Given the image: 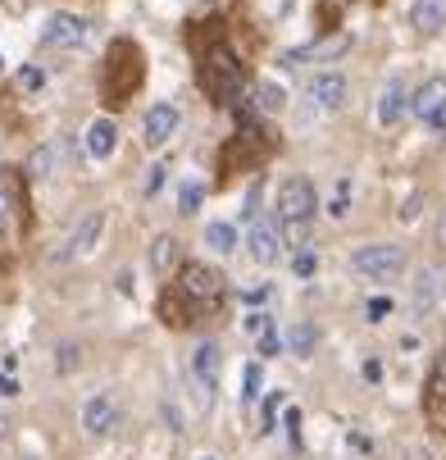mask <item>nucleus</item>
<instances>
[{
	"label": "nucleus",
	"instance_id": "nucleus-35",
	"mask_svg": "<svg viewBox=\"0 0 446 460\" xmlns=\"http://www.w3.org/2000/svg\"><path fill=\"white\" fill-rule=\"evenodd\" d=\"M269 296H274V288H269V283H260V288H246V296H241V301H246V305H269Z\"/></svg>",
	"mask_w": 446,
	"mask_h": 460
},
{
	"label": "nucleus",
	"instance_id": "nucleus-38",
	"mask_svg": "<svg viewBox=\"0 0 446 460\" xmlns=\"http://www.w3.org/2000/svg\"><path fill=\"white\" fill-rule=\"evenodd\" d=\"M164 173H169L164 164H151V173H146V196H155V191L164 187Z\"/></svg>",
	"mask_w": 446,
	"mask_h": 460
},
{
	"label": "nucleus",
	"instance_id": "nucleus-10",
	"mask_svg": "<svg viewBox=\"0 0 446 460\" xmlns=\"http://www.w3.org/2000/svg\"><path fill=\"white\" fill-rule=\"evenodd\" d=\"M246 251H250V260H255L260 270L278 265V255H283V233H278V224H274V219H255V224H250V237H246Z\"/></svg>",
	"mask_w": 446,
	"mask_h": 460
},
{
	"label": "nucleus",
	"instance_id": "nucleus-6",
	"mask_svg": "<svg viewBox=\"0 0 446 460\" xmlns=\"http://www.w3.org/2000/svg\"><path fill=\"white\" fill-rule=\"evenodd\" d=\"M219 365H223V351L219 342H201L187 360V383L197 387V411H210L214 402V387H219Z\"/></svg>",
	"mask_w": 446,
	"mask_h": 460
},
{
	"label": "nucleus",
	"instance_id": "nucleus-21",
	"mask_svg": "<svg viewBox=\"0 0 446 460\" xmlns=\"http://www.w3.org/2000/svg\"><path fill=\"white\" fill-rule=\"evenodd\" d=\"M410 28L424 32V37L442 32L446 28V0H415L410 5Z\"/></svg>",
	"mask_w": 446,
	"mask_h": 460
},
{
	"label": "nucleus",
	"instance_id": "nucleus-7",
	"mask_svg": "<svg viewBox=\"0 0 446 460\" xmlns=\"http://www.w3.org/2000/svg\"><path fill=\"white\" fill-rule=\"evenodd\" d=\"M314 210H319L314 182H310L305 173H292V178L278 187V215H283V224H301V228H310Z\"/></svg>",
	"mask_w": 446,
	"mask_h": 460
},
{
	"label": "nucleus",
	"instance_id": "nucleus-44",
	"mask_svg": "<svg viewBox=\"0 0 446 460\" xmlns=\"http://www.w3.org/2000/svg\"><path fill=\"white\" fill-rule=\"evenodd\" d=\"M10 433V415H5V402H0V438Z\"/></svg>",
	"mask_w": 446,
	"mask_h": 460
},
{
	"label": "nucleus",
	"instance_id": "nucleus-34",
	"mask_svg": "<svg viewBox=\"0 0 446 460\" xmlns=\"http://www.w3.org/2000/svg\"><path fill=\"white\" fill-rule=\"evenodd\" d=\"M292 270H296V279H310V274H314V251H296Z\"/></svg>",
	"mask_w": 446,
	"mask_h": 460
},
{
	"label": "nucleus",
	"instance_id": "nucleus-23",
	"mask_svg": "<svg viewBox=\"0 0 446 460\" xmlns=\"http://www.w3.org/2000/svg\"><path fill=\"white\" fill-rule=\"evenodd\" d=\"M178 265H182L178 237H173V233H160V237L151 242V270H155V274H173Z\"/></svg>",
	"mask_w": 446,
	"mask_h": 460
},
{
	"label": "nucleus",
	"instance_id": "nucleus-22",
	"mask_svg": "<svg viewBox=\"0 0 446 460\" xmlns=\"http://www.w3.org/2000/svg\"><path fill=\"white\" fill-rule=\"evenodd\" d=\"M246 333L255 338V347H260V356H278V347H283V338H278V323H274V314H250L246 319Z\"/></svg>",
	"mask_w": 446,
	"mask_h": 460
},
{
	"label": "nucleus",
	"instance_id": "nucleus-5",
	"mask_svg": "<svg viewBox=\"0 0 446 460\" xmlns=\"http://www.w3.org/2000/svg\"><path fill=\"white\" fill-rule=\"evenodd\" d=\"M351 270L369 283H397L406 274V251L397 242H369L351 251Z\"/></svg>",
	"mask_w": 446,
	"mask_h": 460
},
{
	"label": "nucleus",
	"instance_id": "nucleus-29",
	"mask_svg": "<svg viewBox=\"0 0 446 460\" xmlns=\"http://www.w3.org/2000/svg\"><path fill=\"white\" fill-rule=\"evenodd\" d=\"M50 164H55V151H50V146H37V151H32V160H28V169H23V178L46 182V178H50Z\"/></svg>",
	"mask_w": 446,
	"mask_h": 460
},
{
	"label": "nucleus",
	"instance_id": "nucleus-13",
	"mask_svg": "<svg viewBox=\"0 0 446 460\" xmlns=\"http://www.w3.org/2000/svg\"><path fill=\"white\" fill-rule=\"evenodd\" d=\"M346 92H351V83H346V74H337V69H324V74L310 78V101H314L319 110H328V114L346 105Z\"/></svg>",
	"mask_w": 446,
	"mask_h": 460
},
{
	"label": "nucleus",
	"instance_id": "nucleus-17",
	"mask_svg": "<svg viewBox=\"0 0 446 460\" xmlns=\"http://www.w3.org/2000/svg\"><path fill=\"white\" fill-rule=\"evenodd\" d=\"M101 233H105V215L101 210H87L83 215V224L64 237V251H59V260H74V255H87L96 242H101Z\"/></svg>",
	"mask_w": 446,
	"mask_h": 460
},
{
	"label": "nucleus",
	"instance_id": "nucleus-28",
	"mask_svg": "<svg viewBox=\"0 0 446 460\" xmlns=\"http://www.w3.org/2000/svg\"><path fill=\"white\" fill-rule=\"evenodd\" d=\"M206 206V187L201 182H182L178 187V215H197Z\"/></svg>",
	"mask_w": 446,
	"mask_h": 460
},
{
	"label": "nucleus",
	"instance_id": "nucleus-37",
	"mask_svg": "<svg viewBox=\"0 0 446 460\" xmlns=\"http://www.w3.org/2000/svg\"><path fill=\"white\" fill-rule=\"evenodd\" d=\"M59 356H64V360H59V374H69L74 365H83V351H78V347H59Z\"/></svg>",
	"mask_w": 446,
	"mask_h": 460
},
{
	"label": "nucleus",
	"instance_id": "nucleus-2",
	"mask_svg": "<svg viewBox=\"0 0 446 460\" xmlns=\"http://www.w3.org/2000/svg\"><path fill=\"white\" fill-rule=\"evenodd\" d=\"M223 305H228V283L214 265H201V260H182L173 270V283L155 301L169 328H206L223 314Z\"/></svg>",
	"mask_w": 446,
	"mask_h": 460
},
{
	"label": "nucleus",
	"instance_id": "nucleus-30",
	"mask_svg": "<svg viewBox=\"0 0 446 460\" xmlns=\"http://www.w3.org/2000/svg\"><path fill=\"white\" fill-rule=\"evenodd\" d=\"M260 387H265V360H250L246 374H241V397L255 402V397H260Z\"/></svg>",
	"mask_w": 446,
	"mask_h": 460
},
{
	"label": "nucleus",
	"instance_id": "nucleus-40",
	"mask_svg": "<svg viewBox=\"0 0 446 460\" xmlns=\"http://www.w3.org/2000/svg\"><path fill=\"white\" fill-rule=\"evenodd\" d=\"M360 374H364L369 383H378V378H382V365H378V360H364V365H360Z\"/></svg>",
	"mask_w": 446,
	"mask_h": 460
},
{
	"label": "nucleus",
	"instance_id": "nucleus-19",
	"mask_svg": "<svg viewBox=\"0 0 446 460\" xmlns=\"http://www.w3.org/2000/svg\"><path fill=\"white\" fill-rule=\"evenodd\" d=\"M406 101H410V92H406V74H392V78H388V87H382V96H378V123H382V128L401 123Z\"/></svg>",
	"mask_w": 446,
	"mask_h": 460
},
{
	"label": "nucleus",
	"instance_id": "nucleus-27",
	"mask_svg": "<svg viewBox=\"0 0 446 460\" xmlns=\"http://www.w3.org/2000/svg\"><path fill=\"white\" fill-rule=\"evenodd\" d=\"M324 215H328V219H346V215H351V178H337V187H333V196H328Z\"/></svg>",
	"mask_w": 446,
	"mask_h": 460
},
{
	"label": "nucleus",
	"instance_id": "nucleus-24",
	"mask_svg": "<svg viewBox=\"0 0 446 460\" xmlns=\"http://www.w3.org/2000/svg\"><path fill=\"white\" fill-rule=\"evenodd\" d=\"M314 342H319L314 323H310V319H296V323H292V333H287V347L305 360V356H314Z\"/></svg>",
	"mask_w": 446,
	"mask_h": 460
},
{
	"label": "nucleus",
	"instance_id": "nucleus-39",
	"mask_svg": "<svg viewBox=\"0 0 446 460\" xmlns=\"http://www.w3.org/2000/svg\"><path fill=\"white\" fill-rule=\"evenodd\" d=\"M287 442L301 447V411H287Z\"/></svg>",
	"mask_w": 446,
	"mask_h": 460
},
{
	"label": "nucleus",
	"instance_id": "nucleus-18",
	"mask_svg": "<svg viewBox=\"0 0 446 460\" xmlns=\"http://www.w3.org/2000/svg\"><path fill=\"white\" fill-rule=\"evenodd\" d=\"M178 110L173 105H151V114H146V123H142V142H146V151L151 146H164L173 133H178Z\"/></svg>",
	"mask_w": 446,
	"mask_h": 460
},
{
	"label": "nucleus",
	"instance_id": "nucleus-15",
	"mask_svg": "<svg viewBox=\"0 0 446 460\" xmlns=\"http://www.w3.org/2000/svg\"><path fill=\"white\" fill-rule=\"evenodd\" d=\"M424 415H428V424L446 438V356L433 365V374H428V387H424Z\"/></svg>",
	"mask_w": 446,
	"mask_h": 460
},
{
	"label": "nucleus",
	"instance_id": "nucleus-26",
	"mask_svg": "<svg viewBox=\"0 0 446 460\" xmlns=\"http://www.w3.org/2000/svg\"><path fill=\"white\" fill-rule=\"evenodd\" d=\"M206 246L219 251V255H232L237 251V228L232 224H206Z\"/></svg>",
	"mask_w": 446,
	"mask_h": 460
},
{
	"label": "nucleus",
	"instance_id": "nucleus-3",
	"mask_svg": "<svg viewBox=\"0 0 446 460\" xmlns=\"http://www.w3.org/2000/svg\"><path fill=\"white\" fill-rule=\"evenodd\" d=\"M232 110H237V128H232V137L219 151V182H232L237 173H255L265 160L278 155V133L274 128L255 110H246V105H232Z\"/></svg>",
	"mask_w": 446,
	"mask_h": 460
},
{
	"label": "nucleus",
	"instance_id": "nucleus-9",
	"mask_svg": "<svg viewBox=\"0 0 446 460\" xmlns=\"http://www.w3.org/2000/svg\"><path fill=\"white\" fill-rule=\"evenodd\" d=\"M410 114H415L419 123H428L433 133H442V128H446V78H442V74L428 78V83L410 96Z\"/></svg>",
	"mask_w": 446,
	"mask_h": 460
},
{
	"label": "nucleus",
	"instance_id": "nucleus-41",
	"mask_svg": "<svg viewBox=\"0 0 446 460\" xmlns=\"http://www.w3.org/2000/svg\"><path fill=\"white\" fill-rule=\"evenodd\" d=\"M274 420H278V397H269V402H265V433L274 429Z\"/></svg>",
	"mask_w": 446,
	"mask_h": 460
},
{
	"label": "nucleus",
	"instance_id": "nucleus-36",
	"mask_svg": "<svg viewBox=\"0 0 446 460\" xmlns=\"http://www.w3.org/2000/svg\"><path fill=\"white\" fill-rule=\"evenodd\" d=\"M5 397H19V378L10 369H0V402H5Z\"/></svg>",
	"mask_w": 446,
	"mask_h": 460
},
{
	"label": "nucleus",
	"instance_id": "nucleus-1",
	"mask_svg": "<svg viewBox=\"0 0 446 460\" xmlns=\"http://www.w3.org/2000/svg\"><path fill=\"white\" fill-rule=\"evenodd\" d=\"M182 41L197 55V87L214 101V105H241V92L250 83V69L241 64V55L232 50L228 23L219 14L182 23Z\"/></svg>",
	"mask_w": 446,
	"mask_h": 460
},
{
	"label": "nucleus",
	"instance_id": "nucleus-47",
	"mask_svg": "<svg viewBox=\"0 0 446 460\" xmlns=\"http://www.w3.org/2000/svg\"><path fill=\"white\" fill-rule=\"evenodd\" d=\"M19 460H28V456H19Z\"/></svg>",
	"mask_w": 446,
	"mask_h": 460
},
{
	"label": "nucleus",
	"instance_id": "nucleus-43",
	"mask_svg": "<svg viewBox=\"0 0 446 460\" xmlns=\"http://www.w3.org/2000/svg\"><path fill=\"white\" fill-rule=\"evenodd\" d=\"M406 460H433V456H428L424 447H406Z\"/></svg>",
	"mask_w": 446,
	"mask_h": 460
},
{
	"label": "nucleus",
	"instance_id": "nucleus-46",
	"mask_svg": "<svg viewBox=\"0 0 446 460\" xmlns=\"http://www.w3.org/2000/svg\"><path fill=\"white\" fill-rule=\"evenodd\" d=\"M0 69H5V59H0Z\"/></svg>",
	"mask_w": 446,
	"mask_h": 460
},
{
	"label": "nucleus",
	"instance_id": "nucleus-16",
	"mask_svg": "<svg viewBox=\"0 0 446 460\" xmlns=\"http://www.w3.org/2000/svg\"><path fill=\"white\" fill-rule=\"evenodd\" d=\"M28 201H23V169H0V228L23 219Z\"/></svg>",
	"mask_w": 446,
	"mask_h": 460
},
{
	"label": "nucleus",
	"instance_id": "nucleus-4",
	"mask_svg": "<svg viewBox=\"0 0 446 460\" xmlns=\"http://www.w3.org/2000/svg\"><path fill=\"white\" fill-rule=\"evenodd\" d=\"M146 83V55L133 37H114L101 64V101L109 110H123Z\"/></svg>",
	"mask_w": 446,
	"mask_h": 460
},
{
	"label": "nucleus",
	"instance_id": "nucleus-8",
	"mask_svg": "<svg viewBox=\"0 0 446 460\" xmlns=\"http://www.w3.org/2000/svg\"><path fill=\"white\" fill-rule=\"evenodd\" d=\"M87 37H92V23L78 14H50L41 28V46H50V50H78V46H87Z\"/></svg>",
	"mask_w": 446,
	"mask_h": 460
},
{
	"label": "nucleus",
	"instance_id": "nucleus-14",
	"mask_svg": "<svg viewBox=\"0 0 446 460\" xmlns=\"http://www.w3.org/2000/svg\"><path fill=\"white\" fill-rule=\"evenodd\" d=\"M346 50H351V37H346V32H328V37H319L314 46L287 50V55H283V64H287V69H296V64H310V59L333 64V59H337V55H346Z\"/></svg>",
	"mask_w": 446,
	"mask_h": 460
},
{
	"label": "nucleus",
	"instance_id": "nucleus-48",
	"mask_svg": "<svg viewBox=\"0 0 446 460\" xmlns=\"http://www.w3.org/2000/svg\"><path fill=\"white\" fill-rule=\"evenodd\" d=\"M206 460H210V456H206Z\"/></svg>",
	"mask_w": 446,
	"mask_h": 460
},
{
	"label": "nucleus",
	"instance_id": "nucleus-11",
	"mask_svg": "<svg viewBox=\"0 0 446 460\" xmlns=\"http://www.w3.org/2000/svg\"><path fill=\"white\" fill-rule=\"evenodd\" d=\"M442 296H446V270H437V265H424V270L415 274V288H410L415 314H433V310L442 305Z\"/></svg>",
	"mask_w": 446,
	"mask_h": 460
},
{
	"label": "nucleus",
	"instance_id": "nucleus-25",
	"mask_svg": "<svg viewBox=\"0 0 446 460\" xmlns=\"http://www.w3.org/2000/svg\"><path fill=\"white\" fill-rule=\"evenodd\" d=\"M283 101H287V96H283L278 83H255V114H260V119H265V114H278Z\"/></svg>",
	"mask_w": 446,
	"mask_h": 460
},
{
	"label": "nucleus",
	"instance_id": "nucleus-42",
	"mask_svg": "<svg viewBox=\"0 0 446 460\" xmlns=\"http://www.w3.org/2000/svg\"><path fill=\"white\" fill-rule=\"evenodd\" d=\"M437 246L446 251V206H442V215H437Z\"/></svg>",
	"mask_w": 446,
	"mask_h": 460
},
{
	"label": "nucleus",
	"instance_id": "nucleus-20",
	"mask_svg": "<svg viewBox=\"0 0 446 460\" xmlns=\"http://www.w3.org/2000/svg\"><path fill=\"white\" fill-rule=\"evenodd\" d=\"M114 146H118V123H114L109 114L92 119V123H87V155H92V160H109Z\"/></svg>",
	"mask_w": 446,
	"mask_h": 460
},
{
	"label": "nucleus",
	"instance_id": "nucleus-33",
	"mask_svg": "<svg viewBox=\"0 0 446 460\" xmlns=\"http://www.w3.org/2000/svg\"><path fill=\"white\" fill-rule=\"evenodd\" d=\"M382 314H392V301H388V296H373V301H364V319H369V323H378Z\"/></svg>",
	"mask_w": 446,
	"mask_h": 460
},
{
	"label": "nucleus",
	"instance_id": "nucleus-32",
	"mask_svg": "<svg viewBox=\"0 0 446 460\" xmlns=\"http://www.w3.org/2000/svg\"><path fill=\"white\" fill-rule=\"evenodd\" d=\"M19 87L23 92H41L46 87V69H41V64H23V69H19Z\"/></svg>",
	"mask_w": 446,
	"mask_h": 460
},
{
	"label": "nucleus",
	"instance_id": "nucleus-45",
	"mask_svg": "<svg viewBox=\"0 0 446 460\" xmlns=\"http://www.w3.org/2000/svg\"><path fill=\"white\" fill-rule=\"evenodd\" d=\"M197 5H214V0H197Z\"/></svg>",
	"mask_w": 446,
	"mask_h": 460
},
{
	"label": "nucleus",
	"instance_id": "nucleus-31",
	"mask_svg": "<svg viewBox=\"0 0 446 460\" xmlns=\"http://www.w3.org/2000/svg\"><path fill=\"white\" fill-rule=\"evenodd\" d=\"M351 5H360V0H319V19H324V28H337Z\"/></svg>",
	"mask_w": 446,
	"mask_h": 460
},
{
	"label": "nucleus",
	"instance_id": "nucleus-12",
	"mask_svg": "<svg viewBox=\"0 0 446 460\" xmlns=\"http://www.w3.org/2000/svg\"><path fill=\"white\" fill-rule=\"evenodd\" d=\"M83 429L92 438H109L118 429V402H114V392H96V397H87L83 406Z\"/></svg>",
	"mask_w": 446,
	"mask_h": 460
}]
</instances>
